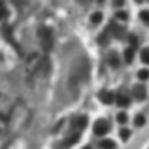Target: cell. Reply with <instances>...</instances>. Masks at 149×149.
Returning <instances> with one entry per match:
<instances>
[{
	"mask_svg": "<svg viewBox=\"0 0 149 149\" xmlns=\"http://www.w3.org/2000/svg\"><path fill=\"white\" fill-rule=\"evenodd\" d=\"M89 77V62L85 57H81L79 61L74 64L72 72H70V79H68V85L70 89H72V93H77L79 91V87L87 81Z\"/></svg>",
	"mask_w": 149,
	"mask_h": 149,
	"instance_id": "cell-1",
	"label": "cell"
},
{
	"mask_svg": "<svg viewBox=\"0 0 149 149\" xmlns=\"http://www.w3.org/2000/svg\"><path fill=\"white\" fill-rule=\"evenodd\" d=\"M26 119H29V109H26V106L23 104V102H19L17 108H15L13 113H11V117L8 119L10 130L11 132H17L21 127H25V125H26Z\"/></svg>",
	"mask_w": 149,
	"mask_h": 149,
	"instance_id": "cell-2",
	"label": "cell"
},
{
	"mask_svg": "<svg viewBox=\"0 0 149 149\" xmlns=\"http://www.w3.org/2000/svg\"><path fill=\"white\" fill-rule=\"evenodd\" d=\"M38 38H40V44L45 51H49L53 47V32H51V29L40 26V29H38Z\"/></svg>",
	"mask_w": 149,
	"mask_h": 149,
	"instance_id": "cell-3",
	"label": "cell"
},
{
	"mask_svg": "<svg viewBox=\"0 0 149 149\" xmlns=\"http://www.w3.org/2000/svg\"><path fill=\"white\" fill-rule=\"evenodd\" d=\"M106 132H108V123H106L104 119L96 121V123H95V134L96 136H104Z\"/></svg>",
	"mask_w": 149,
	"mask_h": 149,
	"instance_id": "cell-4",
	"label": "cell"
},
{
	"mask_svg": "<svg viewBox=\"0 0 149 149\" xmlns=\"http://www.w3.org/2000/svg\"><path fill=\"white\" fill-rule=\"evenodd\" d=\"M98 98L102 100V104H115V95L109 91H102L98 95Z\"/></svg>",
	"mask_w": 149,
	"mask_h": 149,
	"instance_id": "cell-5",
	"label": "cell"
},
{
	"mask_svg": "<svg viewBox=\"0 0 149 149\" xmlns=\"http://www.w3.org/2000/svg\"><path fill=\"white\" fill-rule=\"evenodd\" d=\"M77 140H79V134H77V130H76V132H72V134H70V136H68V138H66V140H64V142H62V143H61V146H58V147H62V149H66V147H70V146H74V143H76V142H77Z\"/></svg>",
	"mask_w": 149,
	"mask_h": 149,
	"instance_id": "cell-6",
	"label": "cell"
},
{
	"mask_svg": "<svg viewBox=\"0 0 149 149\" xmlns=\"http://www.w3.org/2000/svg\"><path fill=\"white\" fill-rule=\"evenodd\" d=\"M115 104L121 106V108H127V106L130 104V98H128V95H125V93H119V95H115Z\"/></svg>",
	"mask_w": 149,
	"mask_h": 149,
	"instance_id": "cell-7",
	"label": "cell"
},
{
	"mask_svg": "<svg viewBox=\"0 0 149 149\" xmlns=\"http://www.w3.org/2000/svg\"><path fill=\"white\" fill-rule=\"evenodd\" d=\"M87 127V117L85 115H81V117H77V119H74V128H76L77 132L81 130V128H85Z\"/></svg>",
	"mask_w": 149,
	"mask_h": 149,
	"instance_id": "cell-8",
	"label": "cell"
},
{
	"mask_svg": "<svg viewBox=\"0 0 149 149\" xmlns=\"http://www.w3.org/2000/svg\"><path fill=\"white\" fill-rule=\"evenodd\" d=\"M146 95H147V93H146V87H143V85H138V87L134 89V98L136 100H143Z\"/></svg>",
	"mask_w": 149,
	"mask_h": 149,
	"instance_id": "cell-9",
	"label": "cell"
},
{
	"mask_svg": "<svg viewBox=\"0 0 149 149\" xmlns=\"http://www.w3.org/2000/svg\"><path fill=\"white\" fill-rule=\"evenodd\" d=\"M102 19H104L102 11H95V13L91 15V25H98V23H102Z\"/></svg>",
	"mask_w": 149,
	"mask_h": 149,
	"instance_id": "cell-10",
	"label": "cell"
},
{
	"mask_svg": "<svg viewBox=\"0 0 149 149\" xmlns=\"http://www.w3.org/2000/svg\"><path fill=\"white\" fill-rule=\"evenodd\" d=\"M100 147L102 149H115V142H111V140H102Z\"/></svg>",
	"mask_w": 149,
	"mask_h": 149,
	"instance_id": "cell-11",
	"label": "cell"
},
{
	"mask_svg": "<svg viewBox=\"0 0 149 149\" xmlns=\"http://www.w3.org/2000/svg\"><path fill=\"white\" fill-rule=\"evenodd\" d=\"M119 55H117V53H111V55H109V64H111L113 66V68H117V66H119Z\"/></svg>",
	"mask_w": 149,
	"mask_h": 149,
	"instance_id": "cell-12",
	"label": "cell"
},
{
	"mask_svg": "<svg viewBox=\"0 0 149 149\" xmlns=\"http://www.w3.org/2000/svg\"><path fill=\"white\" fill-rule=\"evenodd\" d=\"M6 17H8V8H6V4L0 0V21H4Z\"/></svg>",
	"mask_w": 149,
	"mask_h": 149,
	"instance_id": "cell-13",
	"label": "cell"
},
{
	"mask_svg": "<svg viewBox=\"0 0 149 149\" xmlns=\"http://www.w3.org/2000/svg\"><path fill=\"white\" fill-rule=\"evenodd\" d=\"M132 58H134V49H132V47H128L127 51H125V61H127L128 64H130V62H132Z\"/></svg>",
	"mask_w": 149,
	"mask_h": 149,
	"instance_id": "cell-14",
	"label": "cell"
},
{
	"mask_svg": "<svg viewBox=\"0 0 149 149\" xmlns=\"http://www.w3.org/2000/svg\"><path fill=\"white\" fill-rule=\"evenodd\" d=\"M138 77H140V79H142V81L149 79V70H147V68H142V70H140V72H138Z\"/></svg>",
	"mask_w": 149,
	"mask_h": 149,
	"instance_id": "cell-15",
	"label": "cell"
},
{
	"mask_svg": "<svg viewBox=\"0 0 149 149\" xmlns=\"http://www.w3.org/2000/svg\"><path fill=\"white\" fill-rule=\"evenodd\" d=\"M140 57H142V61L146 62V64H149V47L142 49V55H140Z\"/></svg>",
	"mask_w": 149,
	"mask_h": 149,
	"instance_id": "cell-16",
	"label": "cell"
},
{
	"mask_svg": "<svg viewBox=\"0 0 149 149\" xmlns=\"http://www.w3.org/2000/svg\"><path fill=\"white\" fill-rule=\"evenodd\" d=\"M134 123H136V127H143V125H146V117H143V115H138L134 119Z\"/></svg>",
	"mask_w": 149,
	"mask_h": 149,
	"instance_id": "cell-17",
	"label": "cell"
},
{
	"mask_svg": "<svg viewBox=\"0 0 149 149\" xmlns=\"http://www.w3.org/2000/svg\"><path fill=\"white\" fill-rule=\"evenodd\" d=\"M140 17H142V21L146 23V25H149V10H143L142 13H140Z\"/></svg>",
	"mask_w": 149,
	"mask_h": 149,
	"instance_id": "cell-18",
	"label": "cell"
},
{
	"mask_svg": "<svg viewBox=\"0 0 149 149\" xmlns=\"http://www.w3.org/2000/svg\"><path fill=\"white\" fill-rule=\"evenodd\" d=\"M117 121H119L121 125H125L128 121V117H127V113H119V115H117Z\"/></svg>",
	"mask_w": 149,
	"mask_h": 149,
	"instance_id": "cell-19",
	"label": "cell"
},
{
	"mask_svg": "<svg viewBox=\"0 0 149 149\" xmlns=\"http://www.w3.org/2000/svg\"><path fill=\"white\" fill-rule=\"evenodd\" d=\"M121 138H123L125 142H127V140L130 138V130H127V128H123V130H121Z\"/></svg>",
	"mask_w": 149,
	"mask_h": 149,
	"instance_id": "cell-20",
	"label": "cell"
},
{
	"mask_svg": "<svg viewBox=\"0 0 149 149\" xmlns=\"http://www.w3.org/2000/svg\"><path fill=\"white\" fill-rule=\"evenodd\" d=\"M11 2H13V4H15V6H17V8H25L29 0H11Z\"/></svg>",
	"mask_w": 149,
	"mask_h": 149,
	"instance_id": "cell-21",
	"label": "cell"
},
{
	"mask_svg": "<svg viewBox=\"0 0 149 149\" xmlns=\"http://www.w3.org/2000/svg\"><path fill=\"white\" fill-rule=\"evenodd\" d=\"M128 42H130L132 47H136V45H138V38H136L134 34H130V36H128Z\"/></svg>",
	"mask_w": 149,
	"mask_h": 149,
	"instance_id": "cell-22",
	"label": "cell"
},
{
	"mask_svg": "<svg viewBox=\"0 0 149 149\" xmlns=\"http://www.w3.org/2000/svg\"><path fill=\"white\" fill-rule=\"evenodd\" d=\"M117 19H121V21H127V19H128L127 11H117Z\"/></svg>",
	"mask_w": 149,
	"mask_h": 149,
	"instance_id": "cell-23",
	"label": "cell"
},
{
	"mask_svg": "<svg viewBox=\"0 0 149 149\" xmlns=\"http://www.w3.org/2000/svg\"><path fill=\"white\" fill-rule=\"evenodd\" d=\"M89 2V0H79V4H87Z\"/></svg>",
	"mask_w": 149,
	"mask_h": 149,
	"instance_id": "cell-24",
	"label": "cell"
},
{
	"mask_svg": "<svg viewBox=\"0 0 149 149\" xmlns=\"http://www.w3.org/2000/svg\"><path fill=\"white\" fill-rule=\"evenodd\" d=\"M98 2H100V4H102V2H104V0H98Z\"/></svg>",
	"mask_w": 149,
	"mask_h": 149,
	"instance_id": "cell-25",
	"label": "cell"
},
{
	"mask_svg": "<svg viewBox=\"0 0 149 149\" xmlns=\"http://www.w3.org/2000/svg\"><path fill=\"white\" fill-rule=\"evenodd\" d=\"M83 149H91V147H83Z\"/></svg>",
	"mask_w": 149,
	"mask_h": 149,
	"instance_id": "cell-26",
	"label": "cell"
},
{
	"mask_svg": "<svg viewBox=\"0 0 149 149\" xmlns=\"http://www.w3.org/2000/svg\"><path fill=\"white\" fill-rule=\"evenodd\" d=\"M136 2H142V0H136Z\"/></svg>",
	"mask_w": 149,
	"mask_h": 149,
	"instance_id": "cell-27",
	"label": "cell"
}]
</instances>
